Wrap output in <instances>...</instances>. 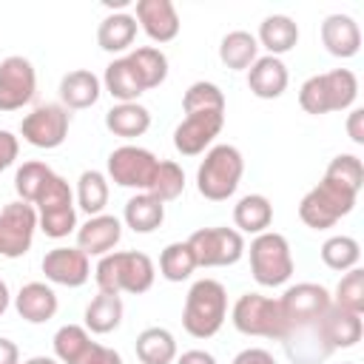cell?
<instances>
[{"instance_id": "cell-1", "label": "cell", "mask_w": 364, "mask_h": 364, "mask_svg": "<svg viewBox=\"0 0 364 364\" xmlns=\"http://www.w3.org/2000/svg\"><path fill=\"white\" fill-rule=\"evenodd\" d=\"M156 279V267L151 262L148 253L142 250H111L105 256H100L97 267H94V282L100 287V293H148L154 287Z\"/></svg>"}, {"instance_id": "cell-2", "label": "cell", "mask_w": 364, "mask_h": 364, "mask_svg": "<svg viewBox=\"0 0 364 364\" xmlns=\"http://www.w3.org/2000/svg\"><path fill=\"white\" fill-rule=\"evenodd\" d=\"M228 318V290L216 279H196L185 296L182 327L193 338H210Z\"/></svg>"}, {"instance_id": "cell-3", "label": "cell", "mask_w": 364, "mask_h": 364, "mask_svg": "<svg viewBox=\"0 0 364 364\" xmlns=\"http://www.w3.org/2000/svg\"><path fill=\"white\" fill-rule=\"evenodd\" d=\"M355 97H358V80L350 68L313 74L299 88V105L313 117H321L330 111H347L353 108Z\"/></svg>"}, {"instance_id": "cell-4", "label": "cell", "mask_w": 364, "mask_h": 364, "mask_svg": "<svg viewBox=\"0 0 364 364\" xmlns=\"http://www.w3.org/2000/svg\"><path fill=\"white\" fill-rule=\"evenodd\" d=\"M245 173V156L236 145H213L196 168V191L210 202H225L236 193Z\"/></svg>"}, {"instance_id": "cell-5", "label": "cell", "mask_w": 364, "mask_h": 364, "mask_svg": "<svg viewBox=\"0 0 364 364\" xmlns=\"http://www.w3.org/2000/svg\"><path fill=\"white\" fill-rule=\"evenodd\" d=\"M355 199H358L355 191H350V188L321 176V182L301 196L299 219L307 228H313V230H327V228H333L341 216H347L355 208Z\"/></svg>"}, {"instance_id": "cell-6", "label": "cell", "mask_w": 364, "mask_h": 364, "mask_svg": "<svg viewBox=\"0 0 364 364\" xmlns=\"http://www.w3.org/2000/svg\"><path fill=\"white\" fill-rule=\"evenodd\" d=\"M230 321L242 336H259V338H287L290 327L282 316L279 299L262 296V293H242L230 310Z\"/></svg>"}, {"instance_id": "cell-7", "label": "cell", "mask_w": 364, "mask_h": 364, "mask_svg": "<svg viewBox=\"0 0 364 364\" xmlns=\"http://www.w3.org/2000/svg\"><path fill=\"white\" fill-rule=\"evenodd\" d=\"M247 253H250V273H253L256 284L282 287V284L290 282V276H293V253H290V242L282 233L264 230V233L253 236Z\"/></svg>"}, {"instance_id": "cell-8", "label": "cell", "mask_w": 364, "mask_h": 364, "mask_svg": "<svg viewBox=\"0 0 364 364\" xmlns=\"http://www.w3.org/2000/svg\"><path fill=\"white\" fill-rule=\"evenodd\" d=\"M34 210H37V228L48 239H65L68 233L77 230L74 191H71L68 179H63L60 173L51 176V182L46 185V191L34 202Z\"/></svg>"}, {"instance_id": "cell-9", "label": "cell", "mask_w": 364, "mask_h": 364, "mask_svg": "<svg viewBox=\"0 0 364 364\" xmlns=\"http://www.w3.org/2000/svg\"><path fill=\"white\" fill-rule=\"evenodd\" d=\"M159 159L154 156V151L142 148V145H119L108 154V179L119 188H131L136 193H148L154 173H156Z\"/></svg>"}, {"instance_id": "cell-10", "label": "cell", "mask_w": 364, "mask_h": 364, "mask_svg": "<svg viewBox=\"0 0 364 364\" xmlns=\"http://www.w3.org/2000/svg\"><path fill=\"white\" fill-rule=\"evenodd\" d=\"M196 267H228L245 256V236L236 228H199L188 236Z\"/></svg>"}, {"instance_id": "cell-11", "label": "cell", "mask_w": 364, "mask_h": 364, "mask_svg": "<svg viewBox=\"0 0 364 364\" xmlns=\"http://www.w3.org/2000/svg\"><path fill=\"white\" fill-rule=\"evenodd\" d=\"M68 128H71V114L68 108H63L60 102H43L37 105L31 114L23 117L20 122V136L34 145V148H60L68 136Z\"/></svg>"}, {"instance_id": "cell-12", "label": "cell", "mask_w": 364, "mask_h": 364, "mask_svg": "<svg viewBox=\"0 0 364 364\" xmlns=\"http://www.w3.org/2000/svg\"><path fill=\"white\" fill-rule=\"evenodd\" d=\"M37 230V210L28 202H9L0 210V256L20 259L31 250Z\"/></svg>"}, {"instance_id": "cell-13", "label": "cell", "mask_w": 364, "mask_h": 364, "mask_svg": "<svg viewBox=\"0 0 364 364\" xmlns=\"http://www.w3.org/2000/svg\"><path fill=\"white\" fill-rule=\"evenodd\" d=\"M330 293L327 287L316 284V282H299V284H290L282 299H279V307H282V316L287 321L290 330H299V327H307L313 324L327 307H330Z\"/></svg>"}, {"instance_id": "cell-14", "label": "cell", "mask_w": 364, "mask_h": 364, "mask_svg": "<svg viewBox=\"0 0 364 364\" xmlns=\"http://www.w3.org/2000/svg\"><path fill=\"white\" fill-rule=\"evenodd\" d=\"M37 94V71L31 60L11 54L0 60V111H20Z\"/></svg>"}, {"instance_id": "cell-15", "label": "cell", "mask_w": 364, "mask_h": 364, "mask_svg": "<svg viewBox=\"0 0 364 364\" xmlns=\"http://www.w3.org/2000/svg\"><path fill=\"white\" fill-rule=\"evenodd\" d=\"M225 125V111H196L185 114V119L173 128V148L182 156H199L210 148Z\"/></svg>"}, {"instance_id": "cell-16", "label": "cell", "mask_w": 364, "mask_h": 364, "mask_svg": "<svg viewBox=\"0 0 364 364\" xmlns=\"http://www.w3.org/2000/svg\"><path fill=\"white\" fill-rule=\"evenodd\" d=\"M321 344L333 353V350H350L361 341L364 336V321H361V313H350L344 307H336L330 301V307L313 321Z\"/></svg>"}, {"instance_id": "cell-17", "label": "cell", "mask_w": 364, "mask_h": 364, "mask_svg": "<svg viewBox=\"0 0 364 364\" xmlns=\"http://www.w3.org/2000/svg\"><path fill=\"white\" fill-rule=\"evenodd\" d=\"M43 273L51 284H63V287H82L91 279V262L80 247H51L43 256Z\"/></svg>"}, {"instance_id": "cell-18", "label": "cell", "mask_w": 364, "mask_h": 364, "mask_svg": "<svg viewBox=\"0 0 364 364\" xmlns=\"http://www.w3.org/2000/svg\"><path fill=\"white\" fill-rule=\"evenodd\" d=\"M136 26L154 40V43H171L179 34V14L171 0H136L134 11Z\"/></svg>"}, {"instance_id": "cell-19", "label": "cell", "mask_w": 364, "mask_h": 364, "mask_svg": "<svg viewBox=\"0 0 364 364\" xmlns=\"http://www.w3.org/2000/svg\"><path fill=\"white\" fill-rule=\"evenodd\" d=\"M122 239V222L111 213L88 216V222L77 225V247L85 256H105Z\"/></svg>"}, {"instance_id": "cell-20", "label": "cell", "mask_w": 364, "mask_h": 364, "mask_svg": "<svg viewBox=\"0 0 364 364\" xmlns=\"http://www.w3.org/2000/svg\"><path fill=\"white\" fill-rule=\"evenodd\" d=\"M321 46L338 60H350L361 48V28L350 14H327L318 26Z\"/></svg>"}, {"instance_id": "cell-21", "label": "cell", "mask_w": 364, "mask_h": 364, "mask_svg": "<svg viewBox=\"0 0 364 364\" xmlns=\"http://www.w3.org/2000/svg\"><path fill=\"white\" fill-rule=\"evenodd\" d=\"M287 82H290V74H287V65L282 63V57H259L250 68H247V88L253 97L259 100H276L287 91Z\"/></svg>"}, {"instance_id": "cell-22", "label": "cell", "mask_w": 364, "mask_h": 364, "mask_svg": "<svg viewBox=\"0 0 364 364\" xmlns=\"http://www.w3.org/2000/svg\"><path fill=\"white\" fill-rule=\"evenodd\" d=\"M60 301L51 284L46 282H28L17 290L14 296V310L20 318H26L28 324H46L48 318H54Z\"/></svg>"}, {"instance_id": "cell-23", "label": "cell", "mask_w": 364, "mask_h": 364, "mask_svg": "<svg viewBox=\"0 0 364 364\" xmlns=\"http://www.w3.org/2000/svg\"><path fill=\"white\" fill-rule=\"evenodd\" d=\"M100 94H102V80L88 68H74L60 80V105L68 111H82L97 105Z\"/></svg>"}, {"instance_id": "cell-24", "label": "cell", "mask_w": 364, "mask_h": 364, "mask_svg": "<svg viewBox=\"0 0 364 364\" xmlns=\"http://www.w3.org/2000/svg\"><path fill=\"white\" fill-rule=\"evenodd\" d=\"M259 48H264L270 57H282L287 51L296 48L299 43V26L293 17L287 14H267L259 23V34H256Z\"/></svg>"}, {"instance_id": "cell-25", "label": "cell", "mask_w": 364, "mask_h": 364, "mask_svg": "<svg viewBox=\"0 0 364 364\" xmlns=\"http://www.w3.org/2000/svg\"><path fill=\"white\" fill-rule=\"evenodd\" d=\"M136 20L128 11H111L100 20L97 26V46L108 54H119L125 48H131V43L136 40Z\"/></svg>"}, {"instance_id": "cell-26", "label": "cell", "mask_w": 364, "mask_h": 364, "mask_svg": "<svg viewBox=\"0 0 364 364\" xmlns=\"http://www.w3.org/2000/svg\"><path fill=\"white\" fill-rule=\"evenodd\" d=\"M105 128L114 136L136 139L151 128V111L139 102H117L105 111Z\"/></svg>"}, {"instance_id": "cell-27", "label": "cell", "mask_w": 364, "mask_h": 364, "mask_svg": "<svg viewBox=\"0 0 364 364\" xmlns=\"http://www.w3.org/2000/svg\"><path fill=\"white\" fill-rule=\"evenodd\" d=\"M233 225L239 233H264L273 225V205L264 193H247L233 205Z\"/></svg>"}, {"instance_id": "cell-28", "label": "cell", "mask_w": 364, "mask_h": 364, "mask_svg": "<svg viewBox=\"0 0 364 364\" xmlns=\"http://www.w3.org/2000/svg\"><path fill=\"white\" fill-rule=\"evenodd\" d=\"M102 88L117 100V102H136L145 88L134 71V65L128 63V57H117L105 65V74H102Z\"/></svg>"}, {"instance_id": "cell-29", "label": "cell", "mask_w": 364, "mask_h": 364, "mask_svg": "<svg viewBox=\"0 0 364 364\" xmlns=\"http://www.w3.org/2000/svg\"><path fill=\"white\" fill-rule=\"evenodd\" d=\"M139 364H173L176 361V338L165 327H145L134 341Z\"/></svg>"}, {"instance_id": "cell-30", "label": "cell", "mask_w": 364, "mask_h": 364, "mask_svg": "<svg viewBox=\"0 0 364 364\" xmlns=\"http://www.w3.org/2000/svg\"><path fill=\"white\" fill-rule=\"evenodd\" d=\"M122 222L134 230V233H154L162 222H165V202H159L151 193H134L125 202L122 210Z\"/></svg>"}, {"instance_id": "cell-31", "label": "cell", "mask_w": 364, "mask_h": 364, "mask_svg": "<svg viewBox=\"0 0 364 364\" xmlns=\"http://www.w3.org/2000/svg\"><path fill=\"white\" fill-rule=\"evenodd\" d=\"M122 299L117 296V293H97L91 301H88V307H85V316H82V327L88 330V333H94V336H105V333H111V330H117L119 327V321H122Z\"/></svg>"}, {"instance_id": "cell-32", "label": "cell", "mask_w": 364, "mask_h": 364, "mask_svg": "<svg viewBox=\"0 0 364 364\" xmlns=\"http://www.w3.org/2000/svg\"><path fill=\"white\" fill-rule=\"evenodd\" d=\"M219 60L222 65H228L230 71H247L256 60H259V43H256V34L250 31H228L219 43Z\"/></svg>"}, {"instance_id": "cell-33", "label": "cell", "mask_w": 364, "mask_h": 364, "mask_svg": "<svg viewBox=\"0 0 364 364\" xmlns=\"http://www.w3.org/2000/svg\"><path fill=\"white\" fill-rule=\"evenodd\" d=\"M125 57L134 65V71H136V77H139V82H142L145 91L159 88L168 80V57H165L162 48H156V46H139V48H134Z\"/></svg>"}, {"instance_id": "cell-34", "label": "cell", "mask_w": 364, "mask_h": 364, "mask_svg": "<svg viewBox=\"0 0 364 364\" xmlns=\"http://www.w3.org/2000/svg\"><path fill=\"white\" fill-rule=\"evenodd\" d=\"M74 202L82 213L88 216H97L105 210L108 205V176L102 171H82L80 179H77V193H74Z\"/></svg>"}, {"instance_id": "cell-35", "label": "cell", "mask_w": 364, "mask_h": 364, "mask_svg": "<svg viewBox=\"0 0 364 364\" xmlns=\"http://www.w3.org/2000/svg\"><path fill=\"white\" fill-rule=\"evenodd\" d=\"M51 176H54V171L46 162H40V159L23 162L17 168V173H14V191H17L20 202L34 205L40 199V193L46 191V185L51 182Z\"/></svg>"}, {"instance_id": "cell-36", "label": "cell", "mask_w": 364, "mask_h": 364, "mask_svg": "<svg viewBox=\"0 0 364 364\" xmlns=\"http://www.w3.org/2000/svg\"><path fill=\"white\" fill-rule=\"evenodd\" d=\"M193 270H196V259H193V250L188 247V242L165 245V250L159 253V276L162 279L185 282V279H191Z\"/></svg>"}, {"instance_id": "cell-37", "label": "cell", "mask_w": 364, "mask_h": 364, "mask_svg": "<svg viewBox=\"0 0 364 364\" xmlns=\"http://www.w3.org/2000/svg\"><path fill=\"white\" fill-rule=\"evenodd\" d=\"M358 259H361V245L353 239V236H330L324 245H321V262L330 267V270H338V273H347L353 267H358Z\"/></svg>"}, {"instance_id": "cell-38", "label": "cell", "mask_w": 364, "mask_h": 364, "mask_svg": "<svg viewBox=\"0 0 364 364\" xmlns=\"http://www.w3.org/2000/svg\"><path fill=\"white\" fill-rule=\"evenodd\" d=\"M182 191H185V171L173 159H159L148 193L156 196L159 202H173L182 196Z\"/></svg>"}, {"instance_id": "cell-39", "label": "cell", "mask_w": 364, "mask_h": 364, "mask_svg": "<svg viewBox=\"0 0 364 364\" xmlns=\"http://www.w3.org/2000/svg\"><path fill=\"white\" fill-rule=\"evenodd\" d=\"M88 341H91V333H88L82 324H63V327L54 333V338H51V344H54V358H57L60 364H74L77 355L88 347Z\"/></svg>"}, {"instance_id": "cell-40", "label": "cell", "mask_w": 364, "mask_h": 364, "mask_svg": "<svg viewBox=\"0 0 364 364\" xmlns=\"http://www.w3.org/2000/svg\"><path fill=\"white\" fill-rule=\"evenodd\" d=\"M182 111L185 114H196V111H225V94L216 82L199 80L191 82L185 97H182Z\"/></svg>"}, {"instance_id": "cell-41", "label": "cell", "mask_w": 364, "mask_h": 364, "mask_svg": "<svg viewBox=\"0 0 364 364\" xmlns=\"http://www.w3.org/2000/svg\"><path fill=\"white\" fill-rule=\"evenodd\" d=\"M330 299L336 307H344L350 313H364V270L361 267L347 270L336 284V296Z\"/></svg>"}, {"instance_id": "cell-42", "label": "cell", "mask_w": 364, "mask_h": 364, "mask_svg": "<svg viewBox=\"0 0 364 364\" xmlns=\"http://www.w3.org/2000/svg\"><path fill=\"white\" fill-rule=\"evenodd\" d=\"M324 176L358 193L361 185H364V165H361V159H358L355 154H338V156L330 159Z\"/></svg>"}, {"instance_id": "cell-43", "label": "cell", "mask_w": 364, "mask_h": 364, "mask_svg": "<svg viewBox=\"0 0 364 364\" xmlns=\"http://www.w3.org/2000/svg\"><path fill=\"white\" fill-rule=\"evenodd\" d=\"M74 364H122V355L114 350V347H105L100 341H88V347L77 355Z\"/></svg>"}, {"instance_id": "cell-44", "label": "cell", "mask_w": 364, "mask_h": 364, "mask_svg": "<svg viewBox=\"0 0 364 364\" xmlns=\"http://www.w3.org/2000/svg\"><path fill=\"white\" fill-rule=\"evenodd\" d=\"M17 154H20V139H17L11 131L0 128V173H3L9 165H14Z\"/></svg>"}, {"instance_id": "cell-45", "label": "cell", "mask_w": 364, "mask_h": 364, "mask_svg": "<svg viewBox=\"0 0 364 364\" xmlns=\"http://www.w3.org/2000/svg\"><path fill=\"white\" fill-rule=\"evenodd\" d=\"M230 364H279V361H276L273 353L264 350V347H247V350L236 353V358H233Z\"/></svg>"}, {"instance_id": "cell-46", "label": "cell", "mask_w": 364, "mask_h": 364, "mask_svg": "<svg viewBox=\"0 0 364 364\" xmlns=\"http://www.w3.org/2000/svg\"><path fill=\"white\" fill-rule=\"evenodd\" d=\"M347 134L355 145H364V108H353L347 114Z\"/></svg>"}, {"instance_id": "cell-47", "label": "cell", "mask_w": 364, "mask_h": 364, "mask_svg": "<svg viewBox=\"0 0 364 364\" xmlns=\"http://www.w3.org/2000/svg\"><path fill=\"white\" fill-rule=\"evenodd\" d=\"M173 364H216V358L208 350H185L182 355H176Z\"/></svg>"}, {"instance_id": "cell-48", "label": "cell", "mask_w": 364, "mask_h": 364, "mask_svg": "<svg viewBox=\"0 0 364 364\" xmlns=\"http://www.w3.org/2000/svg\"><path fill=\"white\" fill-rule=\"evenodd\" d=\"M0 364H20V350L11 338H0Z\"/></svg>"}, {"instance_id": "cell-49", "label": "cell", "mask_w": 364, "mask_h": 364, "mask_svg": "<svg viewBox=\"0 0 364 364\" xmlns=\"http://www.w3.org/2000/svg\"><path fill=\"white\" fill-rule=\"evenodd\" d=\"M9 304H11V293H9V284L0 279V316L9 310Z\"/></svg>"}, {"instance_id": "cell-50", "label": "cell", "mask_w": 364, "mask_h": 364, "mask_svg": "<svg viewBox=\"0 0 364 364\" xmlns=\"http://www.w3.org/2000/svg\"><path fill=\"white\" fill-rule=\"evenodd\" d=\"M23 364H60L54 355H31V358H26Z\"/></svg>"}]
</instances>
